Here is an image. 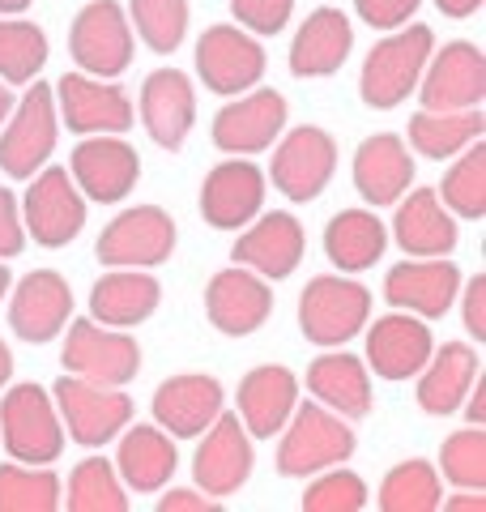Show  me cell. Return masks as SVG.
I'll list each match as a JSON object with an SVG mask.
<instances>
[{"label":"cell","mask_w":486,"mask_h":512,"mask_svg":"<svg viewBox=\"0 0 486 512\" xmlns=\"http://www.w3.org/2000/svg\"><path fill=\"white\" fill-rule=\"evenodd\" d=\"M431 52H435L431 26H423V22L397 26L393 35L380 39L363 60V77H359L363 103L376 111L401 107L418 90V77H423Z\"/></svg>","instance_id":"6da1fadb"},{"label":"cell","mask_w":486,"mask_h":512,"mask_svg":"<svg viewBox=\"0 0 486 512\" xmlns=\"http://www.w3.org/2000/svg\"><path fill=\"white\" fill-rule=\"evenodd\" d=\"M354 453V427L333 414L329 406H320L316 397L290 410V419L282 427L278 444V474L282 478H307L329 466H342Z\"/></svg>","instance_id":"7a4b0ae2"},{"label":"cell","mask_w":486,"mask_h":512,"mask_svg":"<svg viewBox=\"0 0 486 512\" xmlns=\"http://www.w3.org/2000/svg\"><path fill=\"white\" fill-rule=\"evenodd\" d=\"M0 444L22 466H52L64 453V427L52 393L39 384H18L0 397Z\"/></svg>","instance_id":"3957f363"},{"label":"cell","mask_w":486,"mask_h":512,"mask_svg":"<svg viewBox=\"0 0 486 512\" xmlns=\"http://www.w3.org/2000/svg\"><path fill=\"white\" fill-rule=\"evenodd\" d=\"M52 402L60 423L69 427V440L81 448H103L133 423V397L111 389V384H94L81 376H60L52 389Z\"/></svg>","instance_id":"277c9868"},{"label":"cell","mask_w":486,"mask_h":512,"mask_svg":"<svg viewBox=\"0 0 486 512\" xmlns=\"http://www.w3.org/2000/svg\"><path fill=\"white\" fill-rule=\"evenodd\" d=\"M371 316V291L350 278L320 274L299 295V329L312 346H346Z\"/></svg>","instance_id":"5b68a950"},{"label":"cell","mask_w":486,"mask_h":512,"mask_svg":"<svg viewBox=\"0 0 486 512\" xmlns=\"http://www.w3.org/2000/svg\"><path fill=\"white\" fill-rule=\"evenodd\" d=\"M64 372L124 389L141 372V346L128 329H111L99 320H73L64 338Z\"/></svg>","instance_id":"8992f818"},{"label":"cell","mask_w":486,"mask_h":512,"mask_svg":"<svg viewBox=\"0 0 486 512\" xmlns=\"http://www.w3.org/2000/svg\"><path fill=\"white\" fill-rule=\"evenodd\" d=\"M22 227L39 248H64L81 235V227H86V197H81V188L64 167H43L30 175L22 201Z\"/></svg>","instance_id":"52a82bcc"},{"label":"cell","mask_w":486,"mask_h":512,"mask_svg":"<svg viewBox=\"0 0 486 512\" xmlns=\"http://www.w3.org/2000/svg\"><path fill=\"white\" fill-rule=\"evenodd\" d=\"M60 116H56V90L30 86L26 99L9 111V124L0 133V171L13 180H30L56 150Z\"/></svg>","instance_id":"ba28073f"},{"label":"cell","mask_w":486,"mask_h":512,"mask_svg":"<svg viewBox=\"0 0 486 512\" xmlns=\"http://www.w3.org/2000/svg\"><path fill=\"white\" fill-rule=\"evenodd\" d=\"M69 56L90 77H103V82L120 77L133 64V30H128L124 5H116V0H90L73 18Z\"/></svg>","instance_id":"9c48e42d"},{"label":"cell","mask_w":486,"mask_h":512,"mask_svg":"<svg viewBox=\"0 0 486 512\" xmlns=\"http://www.w3.org/2000/svg\"><path fill=\"white\" fill-rule=\"evenodd\" d=\"M175 252V218L162 205H133L107 222L99 235V256L111 269H154Z\"/></svg>","instance_id":"30bf717a"},{"label":"cell","mask_w":486,"mask_h":512,"mask_svg":"<svg viewBox=\"0 0 486 512\" xmlns=\"http://www.w3.org/2000/svg\"><path fill=\"white\" fill-rule=\"evenodd\" d=\"M69 175H73V184L81 188V197H86V201L116 205V201H124L128 192L137 188L141 158L116 133H94V137H86V141H77V146H73Z\"/></svg>","instance_id":"8fae6325"},{"label":"cell","mask_w":486,"mask_h":512,"mask_svg":"<svg viewBox=\"0 0 486 512\" xmlns=\"http://www.w3.org/2000/svg\"><path fill=\"white\" fill-rule=\"evenodd\" d=\"M418 99L427 111H469L486 99V56L478 43H448L431 52L423 77H418Z\"/></svg>","instance_id":"7c38bea8"},{"label":"cell","mask_w":486,"mask_h":512,"mask_svg":"<svg viewBox=\"0 0 486 512\" xmlns=\"http://www.w3.org/2000/svg\"><path fill=\"white\" fill-rule=\"evenodd\" d=\"M337 171V141L316 124L290 128L269 163L273 188L290 201H316Z\"/></svg>","instance_id":"4fadbf2b"},{"label":"cell","mask_w":486,"mask_h":512,"mask_svg":"<svg viewBox=\"0 0 486 512\" xmlns=\"http://www.w3.org/2000/svg\"><path fill=\"white\" fill-rule=\"evenodd\" d=\"M56 103H60V116L64 128L77 137H94V133H128L133 128V99L103 82V77H90V73H64L56 82Z\"/></svg>","instance_id":"5bb4252c"},{"label":"cell","mask_w":486,"mask_h":512,"mask_svg":"<svg viewBox=\"0 0 486 512\" xmlns=\"http://www.w3.org/2000/svg\"><path fill=\"white\" fill-rule=\"evenodd\" d=\"M197 73L214 94H243L265 77V52L248 30L209 26L197 39Z\"/></svg>","instance_id":"9a60e30c"},{"label":"cell","mask_w":486,"mask_h":512,"mask_svg":"<svg viewBox=\"0 0 486 512\" xmlns=\"http://www.w3.org/2000/svg\"><path fill=\"white\" fill-rule=\"evenodd\" d=\"M265 205V171L248 158H226L201 184V218L214 231H243Z\"/></svg>","instance_id":"2e32d148"},{"label":"cell","mask_w":486,"mask_h":512,"mask_svg":"<svg viewBox=\"0 0 486 512\" xmlns=\"http://www.w3.org/2000/svg\"><path fill=\"white\" fill-rule=\"evenodd\" d=\"M205 312H209V325L226 338H248L269 320L273 312V291L261 274L243 265H231L222 274L209 278L205 286Z\"/></svg>","instance_id":"e0dca14e"},{"label":"cell","mask_w":486,"mask_h":512,"mask_svg":"<svg viewBox=\"0 0 486 512\" xmlns=\"http://www.w3.org/2000/svg\"><path fill=\"white\" fill-rule=\"evenodd\" d=\"M461 295V269L448 256H423V261H401L388 269L384 299L397 312H414L423 320H440Z\"/></svg>","instance_id":"ac0fdd59"},{"label":"cell","mask_w":486,"mask_h":512,"mask_svg":"<svg viewBox=\"0 0 486 512\" xmlns=\"http://www.w3.org/2000/svg\"><path fill=\"white\" fill-rule=\"evenodd\" d=\"M286 128V99L278 90H243V99L226 103L214 116V146L222 154H261Z\"/></svg>","instance_id":"d6986e66"},{"label":"cell","mask_w":486,"mask_h":512,"mask_svg":"<svg viewBox=\"0 0 486 512\" xmlns=\"http://www.w3.org/2000/svg\"><path fill=\"white\" fill-rule=\"evenodd\" d=\"M69 316H73V291L56 269H35V274H26L9 299V325L30 346L60 338V329L69 325Z\"/></svg>","instance_id":"ffe728a7"},{"label":"cell","mask_w":486,"mask_h":512,"mask_svg":"<svg viewBox=\"0 0 486 512\" xmlns=\"http://www.w3.org/2000/svg\"><path fill=\"white\" fill-rule=\"evenodd\" d=\"M201 448L197 461H192V478L205 495H231L248 483L252 474V436L243 431V423L235 414H218L214 423L201 431Z\"/></svg>","instance_id":"44dd1931"},{"label":"cell","mask_w":486,"mask_h":512,"mask_svg":"<svg viewBox=\"0 0 486 512\" xmlns=\"http://www.w3.org/2000/svg\"><path fill=\"white\" fill-rule=\"evenodd\" d=\"M141 124L162 150H180L197 120V90L180 69H154L141 86Z\"/></svg>","instance_id":"7402d4cb"},{"label":"cell","mask_w":486,"mask_h":512,"mask_svg":"<svg viewBox=\"0 0 486 512\" xmlns=\"http://www.w3.org/2000/svg\"><path fill=\"white\" fill-rule=\"evenodd\" d=\"M222 384L205 372L171 376L154 389V423L175 440H197L222 414Z\"/></svg>","instance_id":"603a6c76"},{"label":"cell","mask_w":486,"mask_h":512,"mask_svg":"<svg viewBox=\"0 0 486 512\" xmlns=\"http://www.w3.org/2000/svg\"><path fill=\"white\" fill-rule=\"evenodd\" d=\"M239 423L248 436L256 440H269L286 427L290 410L299 406V376L282 363H265V367H252L248 376L239 380Z\"/></svg>","instance_id":"cb8c5ba5"},{"label":"cell","mask_w":486,"mask_h":512,"mask_svg":"<svg viewBox=\"0 0 486 512\" xmlns=\"http://www.w3.org/2000/svg\"><path fill=\"white\" fill-rule=\"evenodd\" d=\"M303 248H307V235H303L299 222L282 210H269L265 218H256V227H248L235 239L231 256H235V265L252 269V274L282 282L299 269Z\"/></svg>","instance_id":"d4e9b609"},{"label":"cell","mask_w":486,"mask_h":512,"mask_svg":"<svg viewBox=\"0 0 486 512\" xmlns=\"http://www.w3.org/2000/svg\"><path fill=\"white\" fill-rule=\"evenodd\" d=\"M431 329L423 325V316L414 312H393L380 316L367 333V363L380 380H410L423 372V363L431 359Z\"/></svg>","instance_id":"484cf974"},{"label":"cell","mask_w":486,"mask_h":512,"mask_svg":"<svg viewBox=\"0 0 486 512\" xmlns=\"http://www.w3.org/2000/svg\"><path fill=\"white\" fill-rule=\"evenodd\" d=\"M410 184H414V158L405 150V141L397 133L367 137L359 154H354V188H359V197L371 210L376 205H397Z\"/></svg>","instance_id":"4316f807"},{"label":"cell","mask_w":486,"mask_h":512,"mask_svg":"<svg viewBox=\"0 0 486 512\" xmlns=\"http://www.w3.org/2000/svg\"><path fill=\"white\" fill-rule=\"evenodd\" d=\"M393 239L405 256H448L457 248V218L444 210L435 188H414L397 201Z\"/></svg>","instance_id":"83f0119b"},{"label":"cell","mask_w":486,"mask_h":512,"mask_svg":"<svg viewBox=\"0 0 486 512\" xmlns=\"http://www.w3.org/2000/svg\"><path fill=\"white\" fill-rule=\"evenodd\" d=\"M482 372V359L474 346L465 342H444L440 350H431V359L423 363V380H418V406L435 419H448L465 406V393L474 376Z\"/></svg>","instance_id":"f1b7e54d"},{"label":"cell","mask_w":486,"mask_h":512,"mask_svg":"<svg viewBox=\"0 0 486 512\" xmlns=\"http://www.w3.org/2000/svg\"><path fill=\"white\" fill-rule=\"evenodd\" d=\"M354 47V26L342 9L324 5L299 26L295 43H290V73L295 77H329L346 64Z\"/></svg>","instance_id":"f546056e"},{"label":"cell","mask_w":486,"mask_h":512,"mask_svg":"<svg viewBox=\"0 0 486 512\" xmlns=\"http://www.w3.org/2000/svg\"><path fill=\"white\" fill-rule=\"evenodd\" d=\"M158 299H162V286L145 274V269H111L107 278L94 282L90 312L99 325L133 329L158 312Z\"/></svg>","instance_id":"4dcf8cb0"},{"label":"cell","mask_w":486,"mask_h":512,"mask_svg":"<svg viewBox=\"0 0 486 512\" xmlns=\"http://www.w3.org/2000/svg\"><path fill=\"white\" fill-rule=\"evenodd\" d=\"M307 393L342 419H367L371 414V376L367 363L354 355H320L307 367Z\"/></svg>","instance_id":"1f68e13d"},{"label":"cell","mask_w":486,"mask_h":512,"mask_svg":"<svg viewBox=\"0 0 486 512\" xmlns=\"http://www.w3.org/2000/svg\"><path fill=\"white\" fill-rule=\"evenodd\" d=\"M175 444L162 427H128L120 436V453H116V474L124 487L133 491H162L167 478L175 474Z\"/></svg>","instance_id":"d6a6232c"},{"label":"cell","mask_w":486,"mask_h":512,"mask_svg":"<svg viewBox=\"0 0 486 512\" xmlns=\"http://www.w3.org/2000/svg\"><path fill=\"white\" fill-rule=\"evenodd\" d=\"M388 231L371 210H342L329 227H324V256L346 269V274H363L384 256Z\"/></svg>","instance_id":"836d02e7"},{"label":"cell","mask_w":486,"mask_h":512,"mask_svg":"<svg viewBox=\"0 0 486 512\" xmlns=\"http://www.w3.org/2000/svg\"><path fill=\"white\" fill-rule=\"evenodd\" d=\"M482 111L469 107V111H418V116L410 120V146L423 154V158H452L461 154L465 146H474V141H482Z\"/></svg>","instance_id":"e575fe53"},{"label":"cell","mask_w":486,"mask_h":512,"mask_svg":"<svg viewBox=\"0 0 486 512\" xmlns=\"http://www.w3.org/2000/svg\"><path fill=\"white\" fill-rule=\"evenodd\" d=\"M440 470L431 461L414 457V461H401L384 474L380 483V508L384 512H435L440 508Z\"/></svg>","instance_id":"d590c367"},{"label":"cell","mask_w":486,"mask_h":512,"mask_svg":"<svg viewBox=\"0 0 486 512\" xmlns=\"http://www.w3.org/2000/svg\"><path fill=\"white\" fill-rule=\"evenodd\" d=\"M64 508H73V512H128V495H124V483L116 474V461H103V457L77 461L73 474H69Z\"/></svg>","instance_id":"8d00e7d4"},{"label":"cell","mask_w":486,"mask_h":512,"mask_svg":"<svg viewBox=\"0 0 486 512\" xmlns=\"http://www.w3.org/2000/svg\"><path fill=\"white\" fill-rule=\"evenodd\" d=\"M60 508V478L52 466H0V512H52Z\"/></svg>","instance_id":"74e56055"},{"label":"cell","mask_w":486,"mask_h":512,"mask_svg":"<svg viewBox=\"0 0 486 512\" xmlns=\"http://www.w3.org/2000/svg\"><path fill=\"white\" fill-rule=\"evenodd\" d=\"M47 64V35L35 22H0V82L30 86Z\"/></svg>","instance_id":"f35d334b"},{"label":"cell","mask_w":486,"mask_h":512,"mask_svg":"<svg viewBox=\"0 0 486 512\" xmlns=\"http://www.w3.org/2000/svg\"><path fill=\"white\" fill-rule=\"evenodd\" d=\"M440 201L448 214L457 218H486V146L474 141V150L461 154L457 163L448 167L444 184H440Z\"/></svg>","instance_id":"ab89813d"},{"label":"cell","mask_w":486,"mask_h":512,"mask_svg":"<svg viewBox=\"0 0 486 512\" xmlns=\"http://www.w3.org/2000/svg\"><path fill=\"white\" fill-rule=\"evenodd\" d=\"M128 13L150 52L171 56L188 35V0H133Z\"/></svg>","instance_id":"60d3db41"},{"label":"cell","mask_w":486,"mask_h":512,"mask_svg":"<svg viewBox=\"0 0 486 512\" xmlns=\"http://www.w3.org/2000/svg\"><path fill=\"white\" fill-rule=\"evenodd\" d=\"M440 470L452 487L486 491V431L469 423L465 431H452L440 448Z\"/></svg>","instance_id":"b9f144b4"},{"label":"cell","mask_w":486,"mask_h":512,"mask_svg":"<svg viewBox=\"0 0 486 512\" xmlns=\"http://www.w3.org/2000/svg\"><path fill=\"white\" fill-rule=\"evenodd\" d=\"M359 508H367V483L342 466H329L303 491V512H359Z\"/></svg>","instance_id":"7bdbcfd3"},{"label":"cell","mask_w":486,"mask_h":512,"mask_svg":"<svg viewBox=\"0 0 486 512\" xmlns=\"http://www.w3.org/2000/svg\"><path fill=\"white\" fill-rule=\"evenodd\" d=\"M231 13L252 35H282L295 13V0H231Z\"/></svg>","instance_id":"ee69618b"},{"label":"cell","mask_w":486,"mask_h":512,"mask_svg":"<svg viewBox=\"0 0 486 512\" xmlns=\"http://www.w3.org/2000/svg\"><path fill=\"white\" fill-rule=\"evenodd\" d=\"M423 0H354V9H359V18L376 30H397L405 26L418 13Z\"/></svg>","instance_id":"f6af8a7d"},{"label":"cell","mask_w":486,"mask_h":512,"mask_svg":"<svg viewBox=\"0 0 486 512\" xmlns=\"http://www.w3.org/2000/svg\"><path fill=\"white\" fill-rule=\"evenodd\" d=\"M22 248H26V227L18 214V197L9 188H0V261L18 256Z\"/></svg>","instance_id":"bcb514c9"},{"label":"cell","mask_w":486,"mask_h":512,"mask_svg":"<svg viewBox=\"0 0 486 512\" xmlns=\"http://www.w3.org/2000/svg\"><path fill=\"white\" fill-rule=\"evenodd\" d=\"M465 329L474 333V342H486V274H474L465 286Z\"/></svg>","instance_id":"7dc6e473"},{"label":"cell","mask_w":486,"mask_h":512,"mask_svg":"<svg viewBox=\"0 0 486 512\" xmlns=\"http://www.w3.org/2000/svg\"><path fill=\"white\" fill-rule=\"evenodd\" d=\"M158 512H222V504H218V495L180 487V491H167V495H162Z\"/></svg>","instance_id":"c3c4849f"},{"label":"cell","mask_w":486,"mask_h":512,"mask_svg":"<svg viewBox=\"0 0 486 512\" xmlns=\"http://www.w3.org/2000/svg\"><path fill=\"white\" fill-rule=\"evenodd\" d=\"M469 389H474V397L465 393V397H469V410H465V414H469V423L482 427V423H486V380H482V372L474 376V384H469Z\"/></svg>","instance_id":"681fc988"},{"label":"cell","mask_w":486,"mask_h":512,"mask_svg":"<svg viewBox=\"0 0 486 512\" xmlns=\"http://www.w3.org/2000/svg\"><path fill=\"white\" fill-rule=\"evenodd\" d=\"M482 5L486 0H435V9H440L444 18H474Z\"/></svg>","instance_id":"f907efd6"},{"label":"cell","mask_w":486,"mask_h":512,"mask_svg":"<svg viewBox=\"0 0 486 512\" xmlns=\"http://www.w3.org/2000/svg\"><path fill=\"white\" fill-rule=\"evenodd\" d=\"M448 512H482L486 508V500H482V491H474V495H452V500H440Z\"/></svg>","instance_id":"816d5d0a"},{"label":"cell","mask_w":486,"mask_h":512,"mask_svg":"<svg viewBox=\"0 0 486 512\" xmlns=\"http://www.w3.org/2000/svg\"><path fill=\"white\" fill-rule=\"evenodd\" d=\"M9 376H13V355H9V346L0 342V393H5V384H9Z\"/></svg>","instance_id":"f5cc1de1"},{"label":"cell","mask_w":486,"mask_h":512,"mask_svg":"<svg viewBox=\"0 0 486 512\" xmlns=\"http://www.w3.org/2000/svg\"><path fill=\"white\" fill-rule=\"evenodd\" d=\"M9 111H13V90H9L5 82H0V124L9 120Z\"/></svg>","instance_id":"db71d44e"},{"label":"cell","mask_w":486,"mask_h":512,"mask_svg":"<svg viewBox=\"0 0 486 512\" xmlns=\"http://www.w3.org/2000/svg\"><path fill=\"white\" fill-rule=\"evenodd\" d=\"M30 9V0H0V13H22Z\"/></svg>","instance_id":"11a10c76"},{"label":"cell","mask_w":486,"mask_h":512,"mask_svg":"<svg viewBox=\"0 0 486 512\" xmlns=\"http://www.w3.org/2000/svg\"><path fill=\"white\" fill-rule=\"evenodd\" d=\"M9 286H13V278H9V265H5V261H0V299H5V295H9Z\"/></svg>","instance_id":"9f6ffc18"}]
</instances>
